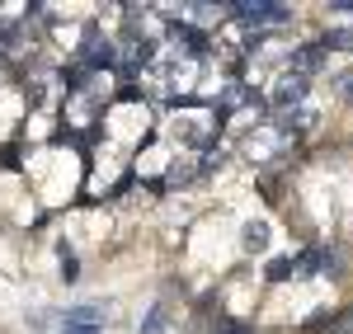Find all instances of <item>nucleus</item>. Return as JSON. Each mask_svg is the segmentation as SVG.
Masks as SVG:
<instances>
[{"label": "nucleus", "mask_w": 353, "mask_h": 334, "mask_svg": "<svg viewBox=\"0 0 353 334\" xmlns=\"http://www.w3.org/2000/svg\"><path fill=\"white\" fill-rule=\"evenodd\" d=\"M241 245H245V254H264V250H269V226H264V222H250L241 231Z\"/></svg>", "instance_id": "nucleus-4"}, {"label": "nucleus", "mask_w": 353, "mask_h": 334, "mask_svg": "<svg viewBox=\"0 0 353 334\" xmlns=\"http://www.w3.org/2000/svg\"><path fill=\"white\" fill-rule=\"evenodd\" d=\"M212 334H250V330H245V325H236V320H217V325H212Z\"/></svg>", "instance_id": "nucleus-13"}, {"label": "nucleus", "mask_w": 353, "mask_h": 334, "mask_svg": "<svg viewBox=\"0 0 353 334\" xmlns=\"http://www.w3.org/2000/svg\"><path fill=\"white\" fill-rule=\"evenodd\" d=\"M141 334H170V306L156 302V306L141 315Z\"/></svg>", "instance_id": "nucleus-5"}, {"label": "nucleus", "mask_w": 353, "mask_h": 334, "mask_svg": "<svg viewBox=\"0 0 353 334\" xmlns=\"http://www.w3.org/2000/svg\"><path fill=\"white\" fill-rule=\"evenodd\" d=\"M325 48H321V43H301L297 52L288 56V66H292V76H301V81H311V76H316V71H325Z\"/></svg>", "instance_id": "nucleus-2"}, {"label": "nucleus", "mask_w": 353, "mask_h": 334, "mask_svg": "<svg viewBox=\"0 0 353 334\" xmlns=\"http://www.w3.org/2000/svg\"><path fill=\"white\" fill-rule=\"evenodd\" d=\"M57 254H61V278L71 282V278H76V273H81V264H76V254L66 250V245H61V250H57Z\"/></svg>", "instance_id": "nucleus-11"}, {"label": "nucleus", "mask_w": 353, "mask_h": 334, "mask_svg": "<svg viewBox=\"0 0 353 334\" xmlns=\"http://www.w3.org/2000/svg\"><path fill=\"white\" fill-rule=\"evenodd\" d=\"M330 254L325 250H301L297 254V278H311V273H325Z\"/></svg>", "instance_id": "nucleus-6"}, {"label": "nucleus", "mask_w": 353, "mask_h": 334, "mask_svg": "<svg viewBox=\"0 0 353 334\" xmlns=\"http://www.w3.org/2000/svg\"><path fill=\"white\" fill-rule=\"evenodd\" d=\"M137 99H141V90H137V85H123V90H118V104H137Z\"/></svg>", "instance_id": "nucleus-14"}, {"label": "nucleus", "mask_w": 353, "mask_h": 334, "mask_svg": "<svg viewBox=\"0 0 353 334\" xmlns=\"http://www.w3.org/2000/svg\"><path fill=\"white\" fill-rule=\"evenodd\" d=\"M301 99H306V81H301V76H292V71L273 85V109H278V113L301 109Z\"/></svg>", "instance_id": "nucleus-3"}, {"label": "nucleus", "mask_w": 353, "mask_h": 334, "mask_svg": "<svg viewBox=\"0 0 353 334\" xmlns=\"http://www.w3.org/2000/svg\"><path fill=\"white\" fill-rule=\"evenodd\" d=\"M189 179H193V169H189V165H174L170 174H165V184H170V189H179V184H189Z\"/></svg>", "instance_id": "nucleus-12"}, {"label": "nucleus", "mask_w": 353, "mask_h": 334, "mask_svg": "<svg viewBox=\"0 0 353 334\" xmlns=\"http://www.w3.org/2000/svg\"><path fill=\"white\" fill-rule=\"evenodd\" d=\"M66 325H94V330H104V306H71L66 311Z\"/></svg>", "instance_id": "nucleus-7"}, {"label": "nucleus", "mask_w": 353, "mask_h": 334, "mask_svg": "<svg viewBox=\"0 0 353 334\" xmlns=\"http://www.w3.org/2000/svg\"><path fill=\"white\" fill-rule=\"evenodd\" d=\"M61 334H104V330H94V325H66L61 320Z\"/></svg>", "instance_id": "nucleus-16"}, {"label": "nucleus", "mask_w": 353, "mask_h": 334, "mask_svg": "<svg viewBox=\"0 0 353 334\" xmlns=\"http://www.w3.org/2000/svg\"><path fill=\"white\" fill-rule=\"evenodd\" d=\"M264 278H269V282H288V278H297V259H273L269 269H264Z\"/></svg>", "instance_id": "nucleus-9"}, {"label": "nucleus", "mask_w": 353, "mask_h": 334, "mask_svg": "<svg viewBox=\"0 0 353 334\" xmlns=\"http://www.w3.org/2000/svg\"><path fill=\"white\" fill-rule=\"evenodd\" d=\"M330 14H334V19H353V0H339V5H330Z\"/></svg>", "instance_id": "nucleus-15"}, {"label": "nucleus", "mask_w": 353, "mask_h": 334, "mask_svg": "<svg viewBox=\"0 0 353 334\" xmlns=\"http://www.w3.org/2000/svg\"><path fill=\"white\" fill-rule=\"evenodd\" d=\"M288 146H297V132H292V127H283V123H264V127H254V132L245 137V151H250V156H259V160H269V156L288 151Z\"/></svg>", "instance_id": "nucleus-1"}, {"label": "nucleus", "mask_w": 353, "mask_h": 334, "mask_svg": "<svg viewBox=\"0 0 353 334\" xmlns=\"http://www.w3.org/2000/svg\"><path fill=\"white\" fill-rule=\"evenodd\" d=\"M321 48H339V52H353V28H330V33H321Z\"/></svg>", "instance_id": "nucleus-8"}, {"label": "nucleus", "mask_w": 353, "mask_h": 334, "mask_svg": "<svg viewBox=\"0 0 353 334\" xmlns=\"http://www.w3.org/2000/svg\"><path fill=\"white\" fill-rule=\"evenodd\" d=\"M0 165L14 169V165H19V151H10V146H5V151H0Z\"/></svg>", "instance_id": "nucleus-17"}, {"label": "nucleus", "mask_w": 353, "mask_h": 334, "mask_svg": "<svg viewBox=\"0 0 353 334\" xmlns=\"http://www.w3.org/2000/svg\"><path fill=\"white\" fill-rule=\"evenodd\" d=\"M28 38V24H5L0 28V48H19Z\"/></svg>", "instance_id": "nucleus-10"}]
</instances>
